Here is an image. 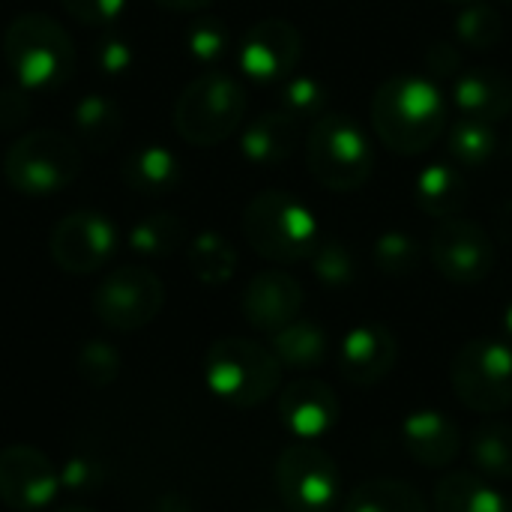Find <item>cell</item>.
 <instances>
[{"mask_svg": "<svg viewBox=\"0 0 512 512\" xmlns=\"http://www.w3.org/2000/svg\"><path fill=\"white\" fill-rule=\"evenodd\" d=\"M270 348L279 357L282 369H297V372H309L315 366H321L327 360L330 351V339L327 330L309 318H297L288 327H282L279 333L270 336Z\"/></svg>", "mask_w": 512, "mask_h": 512, "instance_id": "cell-24", "label": "cell"}, {"mask_svg": "<svg viewBox=\"0 0 512 512\" xmlns=\"http://www.w3.org/2000/svg\"><path fill=\"white\" fill-rule=\"evenodd\" d=\"M186 240V225L174 213H150L129 231V249L141 258H168Z\"/></svg>", "mask_w": 512, "mask_h": 512, "instance_id": "cell-29", "label": "cell"}, {"mask_svg": "<svg viewBox=\"0 0 512 512\" xmlns=\"http://www.w3.org/2000/svg\"><path fill=\"white\" fill-rule=\"evenodd\" d=\"M429 258L435 270L453 285H477L495 267L492 237L465 216L441 219L432 231Z\"/></svg>", "mask_w": 512, "mask_h": 512, "instance_id": "cell-11", "label": "cell"}, {"mask_svg": "<svg viewBox=\"0 0 512 512\" xmlns=\"http://www.w3.org/2000/svg\"><path fill=\"white\" fill-rule=\"evenodd\" d=\"M456 399L474 414H504L512 408V345L507 339H471L450 363Z\"/></svg>", "mask_w": 512, "mask_h": 512, "instance_id": "cell-8", "label": "cell"}, {"mask_svg": "<svg viewBox=\"0 0 512 512\" xmlns=\"http://www.w3.org/2000/svg\"><path fill=\"white\" fill-rule=\"evenodd\" d=\"M72 126H75V135L81 144L105 153L117 144V138L123 132V111L114 99H108L102 93H90L75 105Z\"/></svg>", "mask_w": 512, "mask_h": 512, "instance_id": "cell-25", "label": "cell"}, {"mask_svg": "<svg viewBox=\"0 0 512 512\" xmlns=\"http://www.w3.org/2000/svg\"><path fill=\"white\" fill-rule=\"evenodd\" d=\"M399 360V342L390 327L378 321H363L351 327L339 345V372L354 387L381 384Z\"/></svg>", "mask_w": 512, "mask_h": 512, "instance_id": "cell-16", "label": "cell"}, {"mask_svg": "<svg viewBox=\"0 0 512 512\" xmlns=\"http://www.w3.org/2000/svg\"><path fill=\"white\" fill-rule=\"evenodd\" d=\"M231 36L228 27L219 18H198L189 30H186V48L195 60L201 63H216L228 54Z\"/></svg>", "mask_w": 512, "mask_h": 512, "instance_id": "cell-35", "label": "cell"}, {"mask_svg": "<svg viewBox=\"0 0 512 512\" xmlns=\"http://www.w3.org/2000/svg\"><path fill=\"white\" fill-rule=\"evenodd\" d=\"M48 252L60 270H66L72 276H87L114 258L117 228L105 213L75 210L54 225Z\"/></svg>", "mask_w": 512, "mask_h": 512, "instance_id": "cell-12", "label": "cell"}, {"mask_svg": "<svg viewBox=\"0 0 512 512\" xmlns=\"http://www.w3.org/2000/svg\"><path fill=\"white\" fill-rule=\"evenodd\" d=\"M303 36L300 30L285 18H264L255 21L237 48L240 69L255 81H279L288 78L300 60Z\"/></svg>", "mask_w": 512, "mask_h": 512, "instance_id": "cell-14", "label": "cell"}, {"mask_svg": "<svg viewBox=\"0 0 512 512\" xmlns=\"http://www.w3.org/2000/svg\"><path fill=\"white\" fill-rule=\"evenodd\" d=\"M342 512H429V504L405 480H369L345 498Z\"/></svg>", "mask_w": 512, "mask_h": 512, "instance_id": "cell-27", "label": "cell"}, {"mask_svg": "<svg viewBox=\"0 0 512 512\" xmlns=\"http://www.w3.org/2000/svg\"><path fill=\"white\" fill-rule=\"evenodd\" d=\"M435 512H512V507L483 474L447 471L435 486Z\"/></svg>", "mask_w": 512, "mask_h": 512, "instance_id": "cell-21", "label": "cell"}, {"mask_svg": "<svg viewBox=\"0 0 512 512\" xmlns=\"http://www.w3.org/2000/svg\"><path fill=\"white\" fill-rule=\"evenodd\" d=\"M60 3L75 21H81L87 27L111 24L114 18H120V12L126 6V0H60Z\"/></svg>", "mask_w": 512, "mask_h": 512, "instance_id": "cell-38", "label": "cell"}, {"mask_svg": "<svg viewBox=\"0 0 512 512\" xmlns=\"http://www.w3.org/2000/svg\"><path fill=\"white\" fill-rule=\"evenodd\" d=\"M303 288L294 276L282 270H264L249 279L243 291V315L261 333H279L300 318Z\"/></svg>", "mask_w": 512, "mask_h": 512, "instance_id": "cell-17", "label": "cell"}, {"mask_svg": "<svg viewBox=\"0 0 512 512\" xmlns=\"http://www.w3.org/2000/svg\"><path fill=\"white\" fill-rule=\"evenodd\" d=\"M261 512H270V510H261Z\"/></svg>", "mask_w": 512, "mask_h": 512, "instance_id": "cell-48", "label": "cell"}, {"mask_svg": "<svg viewBox=\"0 0 512 512\" xmlns=\"http://www.w3.org/2000/svg\"><path fill=\"white\" fill-rule=\"evenodd\" d=\"M156 3L165 9H174V12H198V9L210 6L213 0H156Z\"/></svg>", "mask_w": 512, "mask_h": 512, "instance_id": "cell-42", "label": "cell"}, {"mask_svg": "<svg viewBox=\"0 0 512 512\" xmlns=\"http://www.w3.org/2000/svg\"><path fill=\"white\" fill-rule=\"evenodd\" d=\"M300 123L291 120L285 111H264L258 114L240 135V153L261 168H276L282 165L294 147H297V129Z\"/></svg>", "mask_w": 512, "mask_h": 512, "instance_id": "cell-20", "label": "cell"}, {"mask_svg": "<svg viewBox=\"0 0 512 512\" xmlns=\"http://www.w3.org/2000/svg\"><path fill=\"white\" fill-rule=\"evenodd\" d=\"M81 174L78 144L54 129H33L3 153L6 183L30 198L63 192Z\"/></svg>", "mask_w": 512, "mask_h": 512, "instance_id": "cell-7", "label": "cell"}, {"mask_svg": "<svg viewBox=\"0 0 512 512\" xmlns=\"http://www.w3.org/2000/svg\"><path fill=\"white\" fill-rule=\"evenodd\" d=\"M3 57L24 90L60 87L75 66L72 36L42 12H24L3 30Z\"/></svg>", "mask_w": 512, "mask_h": 512, "instance_id": "cell-4", "label": "cell"}, {"mask_svg": "<svg viewBox=\"0 0 512 512\" xmlns=\"http://www.w3.org/2000/svg\"><path fill=\"white\" fill-rule=\"evenodd\" d=\"M309 267L318 282L327 288H348L357 279V258L342 240H321L309 258Z\"/></svg>", "mask_w": 512, "mask_h": 512, "instance_id": "cell-33", "label": "cell"}, {"mask_svg": "<svg viewBox=\"0 0 512 512\" xmlns=\"http://www.w3.org/2000/svg\"><path fill=\"white\" fill-rule=\"evenodd\" d=\"M372 126L399 156L426 153L447 126L441 87L426 75H393L372 99Z\"/></svg>", "mask_w": 512, "mask_h": 512, "instance_id": "cell-1", "label": "cell"}, {"mask_svg": "<svg viewBox=\"0 0 512 512\" xmlns=\"http://www.w3.org/2000/svg\"><path fill=\"white\" fill-rule=\"evenodd\" d=\"M60 489L51 459L27 444L0 450V504L12 512H42Z\"/></svg>", "mask_w": 512, "mask_h": 512, "instance_id": "cell-13", "label": "cell"}, {"mask_svg": "<svg viewBox=\"0 0 512 512\" xmlns=\"http://www.w3.org/2000/svg\"><path fill=\"white\" fill-rule=\"evenodd\" d=\"M207 390L231 408H258L279 393L282 363L261 342L228 336L210 345L204 357Z\"/></svg>", "mask_w": 512, "mask_h": 512, "instance_id": "cell-2", "label": "cell"}, {"mask_svg": "<svg viewBox=\"0 0 512 512\" xmlns=\"http://www.w3.org/2000/svg\"><path fill=\"white\" fill-rule=\"evenodd\" d=\"M60 483H63L66 489L78 492V495H87V492L99 489V483H102V468H99V462H93V459H87V456H75V459H69V462L63 465Z\"/></svg>", "mask_w": 512, "mask_h": 512, "instance_id": "cell-39", "label": "cell"}, {"mask_svg": "<svg viewBox=\"0 0 512 512\" xmlns=\"http://www.w3.org/2000/svg\"><path fill=\"white\" fill-rule=\"evenodd\" d=\"M402 447L417 465L429 471H444L462 453V432L450 414L420 408L402 420Z\"/></svg>", "mask_w": 512, "mask_h": 512, "instance_id": "cell-18", "label": "cell"}, {"mask_svg": "<svg viewBox=\"0 0 512 512\" xmlns=\"http://www.w3.org/2000/svg\"><path fill=\"white\" fill-rule=\"evenodd\" d=\"M426 66H429V72H432V75H438V78H450V75H456V72H459V66H462V54H459V48H456V45L441 42V45H432V48H429V54H426Z\"/></svg>", "mask_w": 512, "mask_h": 512, "instance_id": "cell-41", "label": "cell"}, {"mask_svg": "<svg viewBox=\"0 0 512 512\" xmlns=\"http://www.w3.org/2000/svg\"><path fill=\"white\" fill-rule=\"evenodd\" d=\"M78 375L90 387H108L120 375V354L108 342H87L78 351Z\"/></svg>", "mask_w": 512, "mask_h": 512, "instance_id": "cell-36", "label": "cell"}, {"mask_svg": "<svg viewBox=\"0 0 512 512\" xmlns=\"http://www.w3.org/2000/svg\"><path fill=\"white\" fill-rule=\"evenodd\" d=\"M279 417L297 441L318 444L327 432L336 429L342 417V402L327 381L297 378L279 393Z\"/></svg>", "mask_w": 512, "mask_h": 512, "instance_id": "cell-15", "label": "cell"}, {"mask_svg": "<svg viewBox=\"0 0 512 512\" xmlns=\"http://www.w3.org/2000/svg\"><path fill=\"white\" fill-rule=\"evenodd\" d=\"M246 114V90L225 72H204L183 87L174 102V129L195 147L231 138Z\"/></svg>", "mask_w": 512, "mask_h": 512, "instance_id": "cell-5", "label": "cell"}, {"mask_svg": "<svg viewBox=\"0 0 512 512\" xmlns=\"http://www.w3.org/2000/svg\"><path fill=\"white\" fill-rule=\"evenodd\" d=\"M279 501L288 512H333L342 501V471L315 441L285 447L273 468Z\"/></svg>", "mask_w": 512, "mask_h": 512, "instance_id": "cell-9", "label": "cell"}, {"mask_svg": "<svg viewBox=\"0 0 512 512\" xmlns=\"http://www.w3.org/2000/svg\"><path fill=\"white\" fill-rule=\"evenodd\" d=\"M189 270L201 285H225L237 273V249L216 231H201L189 243Z\"/></svg>", "mask_w": 512, "mask_h": 512, "instance_id": "cell-28", "label": "cell"}, {"mask_svg": "<svg viewBox=\"0 0 512 512\" xmlns=\"http://www.w3.org/2000/svg\"><path fill=\"white\" fill-rule=\"evenodd\" d=\"M312 177L333 192H354L372 177V144L363 126L348 114H324L306 138Z\"/></svg>", "mask_w": 512, "mask_h": 512, "instance_id": "cell-6", "label": "cell"}, {"mask_svg": "<svg viewBox=\"0 0 512 512\" xmlns=\"http://www.w3.org/2000/svg\"><path fill=\"white\" fill-rule=\"evenodd\" d=\"M327 87L312 78V75H297L285 84L282 96H279V111H285L291 120L303 123V120H318L327 114Z\"/></svg>", "mask_w": 512, "mask_h": 512, "instance_id": "cell-34", "label": "cell"}, {"mask_svg": "<svg viewBox=\"0 0 512 512\" xmlns=\"http://www.w3.org/2000/svg\"><path fill=\"white\" fill-rule=\"evenodd\" d=\"M60 512H93V510H87V507H66V510H60Z\"/></svg>", "mask_w": 512, "mask_h": 512, "instance_id": "cell-45", "label": "cell"}, {"mask_svg": "<svg viewBox=\"0 0 512 512\" xmlns=\"http://www.w3.org/2000/svg\"><path fill=\"white\" fill-rule=\"evenodd\" d=\"M453 102L462 117L501 123L512 111V78L495 66H477L456 75Z\"/></svg>", "mask_w": 512, "mask_h": 512, "instance_id": "cell-19", "label": "cell"}, {"mask_svg": "<svg viewBox=\"0 0 512 512\" xmlns=\"http://www.w3.org/2000/svg\"><path fill=\"white\" fill-rule=\"evenodd\" d=\"M93 60L102 75H126L135 63V51L123 36H102L96 42Z\"/></svg>", "mask_w": 512, "mask_h": 512, "instance_id": "cell-37", "label": "cell"}, {"mask_svg": "<svg viewBox=\"0 0 512 512\" xmlns=\"http://www.w3.org/2000/svg\"><path fill=\"white\" fill-rule=\"evenodd\" d=\"M504 36V18L492 3L474 0L456 15V39L468 51H492Z\"/></svg>", "mask_w": 512, "mask_h": 512, "instance_id": "cell-31", "label": "cell"}, {"mask_svg": "<svg viewBox=\"0 0 512 512\" xmlns=\"http://www.w3.org/2000/svg\"><path fill=\"white\" fill-rule=\"evenodd\" d=\"M165 512H189V510H186V507H180L177 501H168V504H165Z\"/></svg>", "mask_w": 512, "mask_h": 512, "instance_id": "cell-44", "label": "cell"}, {"mask_svg": "<svg viewBox=\"0 0 512 512\" xmlns=\"http://www.w3.org/2000/svg\"><path fill=\"white\" fill-rule=\"evenodd\" d=\"M447 150H450V156L456 159L459 168H483L498 150L495 126L486 123V120L462 117V120H456L450 126Z\"/></svg>", "mask_w": 512, "mask_h": 512, "instance_id": "cell-30", "label": "cell"}, {"mask_svg": "<svg viewBox=\"0 0 512 512\" xmlns=\"http://www.w3.org/2000/svg\"><path fill=\"white\" fill-rule=\"evenodd\" d=\"M420 258H423L420 243L408 231H384L372 246L375 270L393 279L411 276L420 267Z\"/></svg>", "mask_w": 512, "mask_h": 512, "instance_id": "cell-32", "label": "cell"}, {"mask_svg": "<svg viewBox=\"0 0 512 512\" xmlns=\"http://www.w3.org/2000/svg\"><path fill=\"white\" fill-rule=\"evenodd\" d=\"M414 201L426 216H435V219L459 216V210L468 201L465 174L447 162L426 165L414 180Z\"/></svg>", "mask_w": 512, "mask_h": 512, "instance_id": "cell-23", "label": "cell"}, {"mask_svg": "<svg viewBox=\"0 0 512 512\" xmlns=\"http://www.w3.org/2000/svg\"><path fill=\"white\" fill-rule=\"evenodd\" d=\"M447 3H459V6H468V3H474V0H447Z\"/></svg>", "mask_w": 512, "mask_h": 512, "instance_id": "cell-46", "label": "cell"}, {"mask_svg": "<svg viewBox=\"0 0 512 512\" xmlns=\"http://www.w3.org/2000/svg\"><path fill=\"white\" fill-rule=\"evenodd\" d=\"M162 306H165L162 279L138 264L117 267L93 291V315L117 333H132L147 327L162 312Z\"/></svg>", "mask_w": 512, "mask_h": 512, "instance_id": "cell-10", "label": "cell"}, {"mask_svg": "<svg viewBox=\"0 0 512 512\" xmlns=\"http://www.w3.org/2000/svg\"><path fill=\"white\" fill-rule=\"evenodd\" d=\"M243 234L249 246L276 264L309 261L321 243L315 213L282 189L258 192L243 213Z\"/></svg>", "mask_w": 512, "mask_h": 512, "instance_id": "cell-3", "label": "cell"}, {"mask_svg": "<svg viewBox=\"0 0 512 512\" xmlns=\"http://www.w3.org/2000/svg\"><path fill=\"white\" fill-rule=\"evenodd\" d=\"M180 174H183L180 159L168 147H159V144H147V147L132 150L123 159V168H120L123 183L132 192H141V195H168V192H174L177 183H180Z\"/></svg>", "mask_w": 512, "mask_h": 512, "instance_id": "cell-22", "label": "cell"}, {"mask_svg": "<svg viewBox=\"0 0 512 512\" xmlns=\"http://www.w3.org/2000/svg\"><path fill=\"white\" fill-rule=\"evenodd\" d=\"M504 3H510V6H512V0H504Z\"/></svg>", "mask_w": 512, "mask_h": 512, "instance_id": "cell-47", "label": "cell"}, {"mask_svg": "<svg viewBox=\"0 0 512 512\" xmlns=\"http://www.w3.org/2000/svg\"><path fill=\"white\" fill-rule=\"evenodd\" d=\"M471 465L486 480H512V423L486 420L474 429L468 441Z\"/></svg>", "mask_w": 512, "mask_h": 512, "instance_id": "cell-26", "label": "cell"}, {"mask_svg": "<svg viewBox=\"0 0 512 512\" xmlns=\"http://www.w3.org/2000/svg\"><path fill=\"white\" fill-rule=\"evenodd\" d=\"M30 117V96L27 90L18 84L12 90H0V126L12 129L18 123H24Z\"/></svg>", "mask_w": 512, "mask_h": 512, "instance_id": "cell-40", "label": "cell"}, {"mask_svg": "<svg viewBox=\"0 0 512 512\" xmlns=\"http://www.w3.org/2000/svg\"><path fill=\"white\" fill-rule=\"evenodd\" d=\"M501 330H504V336L512 342V297L510 303L504 306V315H501Z\"/></svg>", "mask_w": 512, "mask_h": 512, "instance_id": "cell-43", "label": "cell"}]
</instances>
